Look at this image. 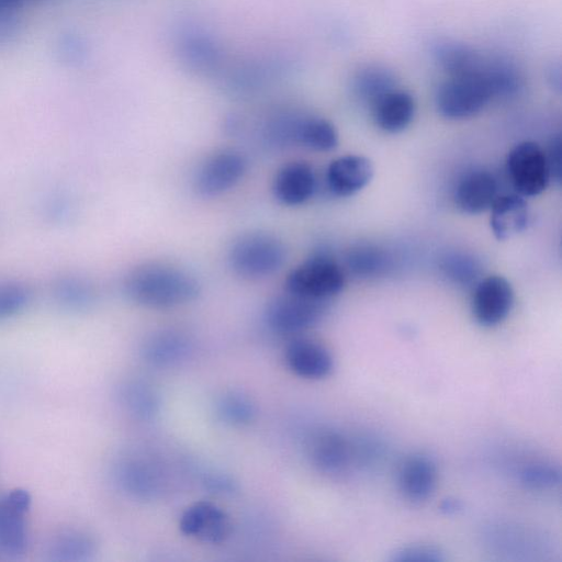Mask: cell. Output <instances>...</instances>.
Returning a JSON list of instances; mask_svg holds the SVG:
<instances>
[{
	"label": "cell",
	"instance_id": "1",
	"mask_svg": "<svg viewBox=\"0 0 562 562\" xmlns=\"http://www.w3.org/2000/svg\"><path fill=\"white\" fill-rule=\"evenodd\" d=\"M124 288L131 301L154 310L186 305L200 293L199 281L191 272L160 262L144 263L132 270Z\"/></svg>",
	"mask_w": 562,
	"mask_h": 562
},
{
	"label": "cell",
	"instance_id": "2",
	"mask_svg": "<svg viewBox=\"0 0 562 562\" xmlns=\"http://www.w3.org/2000/svg\"><path fill=\"white\" fill-rule=\"evenodd\" d=\"M285 255V247L278 237L255 232L244 234L233 243L228 251V262L238 276L259 279L278 271Z\"/></svg>",
	"mask_w": 562,
	"mask_h": 562
},
{
	"label": "cell",
	"instance_id": "3",
	"mask_svg": "<svg viewBox=\"0 0 562 562\" xmlns=\"http://www.w3.org/2000/svg\"><path fill=\"white\" fill-rule=\"evenodd\" d=\"M285 291L308 299L330 301L345 285L340 266L326 254H315L286 277Z\"/></svg>",
	"mask_w": 562,
	"mask_h": 562
},
{
	"label": "cell",
	"instance_id": "4",
	"mask_svg": "<svg viewBox=\"0 0 562 562\" xmlns=\"http://www.w3.org/2000/svg\"><path fill=\"white\" fill-rule=\"evenodd\" d=\"M329 302L308 299L285 291L267 304L265 322L276 334H301L324 318Z\"/></svg>",
	"mask_w": 562,
	"mask_h": 562
},
{
	"label": "cell",
	"instance_id": "5",
	"mask_svg": "<svg viewBox=\"0 0 562 562\" xmlns=\"http://www.w3.org/2000/svg\"><path fill=\"white\" fill-rule=\"evenodd\" d=\"M492 99L484 76H453L439 86L436 106L442 116L461 120L479 113Z\"/></svg>",
	"mask_w": 562,
	"mask_h": 562
},
{
	"label": "cell",
	"instance_id": "6",
	"mask_svg": "<svg viewBox=\"0 0 562 562\" xmlns=\"http://www.w3.org/2000/svg\"><path fill=\"white\" fill-rule=\"evenodd\" d=\"M272 136L279 145H301L327 151L338 144L335 126L326 119L293 112L280 113L272 125Z\"/></svg>",
	"mask_w": 562,
	"mask_h": 562
},
{
	"label": "cell",
	"instance_id": "7",
	"mask_svg": "<svg viewBox=\"0 0 562 562\" xmlns=\"http://www.w3.org/2000/svg\"><path fill=\"white\" fill-rule=\"evenodd\" d=\"M506 169L513 187L522 196L540 194L551 179L546 151L535 142L517 144L507 156Z\"/></svg>",
	"mask_w": 562,
	"mask_h": 562
},
{
	"label": "cell",
	"instance_id": "8",
	"mask_svg": "<svg viewBox=\"0 0 562 562\" xmlns=\"http://www.w3.org/2000/svg\"><path fill=\"white\" fill-rule=\"evenodd\" d=\"M32 504L31 494L14 488L0 498V549L7 554L24 553L29 543L25 515Z\"/></svg>",
	"mask_w": 562,
	"mask_h": 562
},
{
	"label": "cell",
	"instance_id": "9",
	"mask_svg": "<svg viewBox=\"0 0 562 562\" xmlns=\"http://www.w3.org/2000/svg\"><path fill=\"white\" fill-rule=\"evenodd\" d=\"M246 171V160L235 150H222L209 157L199 168L194 186L204 196L220 195L235 187Z\"/></svg>",
	"mask_w": 562,
	"mask_h": 562
},
{
	"label": "cell",
	"instance_id": "10",
	"mask_svg": "<svg viewBox=\"0 0 562 562\" xmlns=\"http://www.w3.org/2000/svg\"><path fill=\"white\" fill-rule=\"evenodd\" d=\"M514 304L510 283L501 276H490L475 284L472 296V313L475 321L486 327L503 322Z\"/></svg>",
	"mask_w": 562,
	"mask_h": 562
},
{
	"label": "cell",
	"instance_id": "11",
	"mask_svg": "<svg viewBox=\"0 0 562 562\" xmlns=\"http://www.w3.org/2000/svg\"><path fill=\"white\" fill-rule=\"evenodd\" d=\"M181 532L204 543L225 541L232 531L228 515L217 505L199 502L189 506L179 520Z\"/></svg>",
	"mask_w": 562,
	"mask_h": 562
},
{
	"label": "cell",
	"instance_id": "12",
	"mask_svg": "<svg viewBox=\"0 0 562 562\" xmlns=\"http://www.w3.org/2000/svg\"><path fill=\"white\" fill-rule=\"evenodd\" d=\"M284 360L294 374L310 380L326 378L334 369V358L327 347L305 337H296L288 344Z\"/></svg>",
	"mask_w": 562,
	"mask_h": 562
},
{
	"label": "cell",
	"instance_id": "13",
	"mask_svg": "<svg viewBox=\"0 0 562 562\" xmlns=\"http://www.w3.org/2000/svg\"><path fill=\"white\" fill-rule=\"evenodd\" d=\"M372 177L373 166L368 158L346 155L334 159L328 165L325 181L331 194L350 196L362 190Z\"/></svg>",
	"mask_w": 562,
	"mask_h": 562
},
{
	"label": "cell",
	"instance_id": "14",
	"mask_svg": "<svg viewBox=\"0 0 562 562\" xmlns=\"http://www.w3.org/2000/svg\"><path fill=\"white\" fill-rule=\"evenodd\" d=\"M316 190V176L305 161H291L281 167L272 182L274 198L284 205H300Z\"/></svg>",
	"mask_w": 562,
	"mask_h": 562
},
{
	"label": "cell",
	"instance_id": "15",
	"mask_svg": "<svg viewBox=\"0 0 562 562\" xmlns=\"http://www.w3.org/2000/svg\"><path fill=\"white\" fill-rule=\"evenodd\" d=\"M192 342L180 330L160 329L145 338L140 356L145 362L158 368H168L188 359Z\"/></svg>",
	"mask_w": 562,
	"mask_h": 562
},
{
	"label": "cell",
	"instance_id": "16",
	"mask_svg": "<svg viewBox=\"0 0 562 562\" xmlns=\"http://www.w3.org/2000/svg\"><path fill=\"white\" fill-rule=\"evenodd\" d=\"M114 477L121 490L139 501H154L162 492L159 472L139 459L120 462L115 467Z\"/></svg>",
	"mask_w": 562,
	"mask_h": 562
},
{
	"label": "cell",
	"instance_id": "17",
	"mask_svg": "<svg viewBox=\"0 0 562 562\" xmlns=\"http://www.w3.org/2000/svg\"><path fill=\"white\" fill-rule=\"evenodd\" d=\"M397 482L405 498L412 502H423L432 494L436 487V463L424 453H414L402 463Z\"/></svg>",
	"mask_w": 562,
	"mask_h": 562
},
{
	"label": "cell",
	"instance_id": "18",
	"mask_svg": "<svg viewBox=\"0 0 562 562\" xmlns=\"http://www.w3.org/2000/svg\"><path fill=\"white\" fill-rule=\"evenodd\" d=\"M495 177L483 169L465 173L458 182L454 199L460 210L469 214H477L491 207L497 198Z\"/></svg>",
	"mask_w": 562,
	"mask_h": 562
},
{
	"label": "cell",
	"instance_id": "19",
	"mask_svg": "<svg viewBox=\"0 0 562 562\" xmlns=\"http://www.w3.org/2000/svg\"><path fill=\"white\" fill-rule=\"evenodd\" d=\"M435 57L440 67L453 76H484L492 61L473 47L458 42H442L435 48Z\"/></svg>",
	"mask_w": 562,
	"mask_h": 562
},
{
	"label": "cell",
	"instance_id": "20",
	"mask_svg": "<svg viewBox=\"0 0 562 562\" xmlns=\"http://www.w3.org/2000/svg\"><path fill=\"white\" fill-rule=\"evenodd\" d=\"M490 210L491 228L499 240L521 233L529 223L528 204L520 194L497 195Z\"/></svg>",
	"mask_w": 562,
	"mask_h": 562
},
{
	"label": "cell",
	"instance_id": "21",
	"mask_svg": "<svg viewBox=\"0 0 562 562\" xmlns=\"http://www.w3.org/2000/svg\"><path fill=\"white\" fill-rule=\"evenodd\" d=\"M347 439L334 430L316 434L308 446L312 463L323 473L337 474L349 464L351 453Z\"/></svg>",
	"mask_w": 562,
	"mask_h": 562
},
{
	"label": "cell",
	"instance_id": "22",
	"mask_svg": "<svg viewBox=\"0 0 562 562\" xmlns=\"http://www.w3.org/2000/svg\"><path fill=\"white\" fill-rule=\"evenodd\" d=\"M375 124L389 133H398L406 128L415 114L413 97L403 90L393 89L371 105Z\"/></svg>",
	"mask_w": 562,
	"mask_h": 562
},
{
	"label": "cell",
	"instance_id": "23",
	"mask_svg": "<svg viewBox=\"0 0 562 562\" xmlns=\"http://www.w3.org/2000/svg\"><path fill=\"white\" fill-rule=\"evenodd\" d=\"M119 400L132 417L142 422L155 419L160 411L159 394L142 380L124 382L119 390Z\"/></svg>",
	"mask_w": 562,
	"mask_h": 562
},
{
	"label": "cell",
	"instance_id": "24",
	"mask_svg": "<svg viewBox=\"0 0 562 562\" xmlns=\"http://www.w3.org/2000/svg\"><path fill=\"white\" fill-rule=\"evenodd\" d=\"M95 553V541L81 530H67L56 536L49 544L48 555L58 562H82Z\"/></svg>",
	"mask_w": 562,
	"mask_h": 562
},
{
	"label": "cell",
	"instance_id": "25",
	"mask_svg": "<svg viewBox=\"0 0 562 562\" xmlns=\"http://www.w3.org/2000/svg\"><path fill=\"white\" fill-rule=\"evenodd\" d=\"M395 89V77L381 66L361 68L352 80L355 94L370 106L383 94Z\"/></svg>",
	"mask_w": 562,
	"mask_h": 562
},
{
	"label": "cell",
	"instance_id": "26",
	"mask_svg": "<svg viewBox=\"0 0 562 562\" xmlns=\"http://www.w3.org/2000/svg\"><path fill=\"white\" fill-rule=\"evenodd\" d=\"M217 418L229 426L243 427L251 424L257 416L255 402L240 391H226L215 402Z\"/></svg>",
	"mask_w": 562,
	"mask_h": 562
},
{
	"label": "cell",
	"instance_id": "27",
	"mask_svg": "<svg viewBox=\"0 0 562 562\" xmlns=\"http://www.w3.org/2000/svg\"><path fill=\"white\" fill-rule=\"evenodd\" d=\"M346 261L348 268L360 277L380 276L391 266L389 254L370 245L358 246L349 250Z\"/></svg>",
	"mask_w": 562,
	"mask_h": 562
},
{
	"label": "cell",
	"instance_id": "28",
	"mask_svg": "<svg viewBox=\"0 0 562 562\" xmlns=\"http://www.w3.org/2000/svg\"><path fill=\"white\" fill-rule=\"evenodd\" d=\"M440 268L448 279L460 285L472 284L481 272L476 258L459 251L445 255L441 258Z\"/></svg>",
	"mask_w": 562,
	"mask_h": 562
},
{
	"label": "cell",
	"instance_id": "29",
	"mask_svg": "<svg viewBox=\"0 0 562 562\" xmlns=\"http://www.w3.org/2000/svg\"><path fill=\"white\" fill-rule=\"evenodd\" d=\"M520 477L522 483L531 488H548L560 483L561 472L552 464L536 463L526 467Z\"/></svg>",
	"mask_w": 562,
	"mask_h": 562
},
{
	"label": "cell",
	"instance_id": "30",
	"mask_svg": "<svg viewBox=\"0 0 562 562\" xmlns=\"http://www.w3.org/2000/svg\"><path fill=\"white\" fill-rule=\"evenodd\" d=\"M393 562H440L443 552L430 544H413L395 550L391 555Z\"/></svg>",
	"mask_w": 562,
	"mask_h": 562
},
{
	"label": "cell",
	"instance_id": "31",
	"mask_svg": "<svg viewBox=\"0 0 562 562\" xmlns=\"http://www.w3.org/2000/svg\"><path fill=\"white\" fill-rule=\"evenodd\" d=\"M203 484L210 492L218 494H232L237 490L236 482L231 476L218 472L205 474Z\"/></svg>",
	"mask_w": 562,
	"mask_h": 562
},
{
	"label": "cell",
	"instance_id": "32",
	"mask_svg": "<svg viewBox=\"0 0 562 562\" xmlns=\"http://www.w3.org/2000/svg\"><path fill=\"white\" fill-rule=\"evenodd\" d=\"M186 54L194 61L205 63L214 55V48L209 41L192 38L186 43Z\"/></svg>",
	"mask_w": 562,
	"mask_h": 562
},
{
	"label": "cell",
	"instance_id": "33",
	"mask_svg": "<svg viewBox=\"0 0 562 562\" xmlns=\"http://www.w3.org/2000/svg\"><path fill=\"white\" fill-rule=\"evenodd\" d=\"M550 177L560 182L561 179V138L555 136L549 144L546 153Z\"/></svg>",
	"mask_w": 562,
	"mask_h": 562
},
{
	"label": "cell",
	"instance_id": "34",
	"mask_svg": "<svg viewBox=\"0 0 562 562\" xmlns=\"http://www.w3.org/2000/svg\"><path fill=\"white\" fill-rule=\"evenodd\" d=\"M36 0H0V25H10L15 14Z\"/></svg>",
	"mask_w": 562,
	"mask_h": 562
},
{
	"label": "cell",
	"instance_id": "35",
	"mask_svg": "<svg viewBox=\"0 0 562 562\" xmlns=\"http://www.w3.org/2000/svg\"><path fill=\"white\" fill-rule=\"evenodd\" d=\"M461 509V503L454 498L445 499L441 504V512L445 514H454Z\"/></svg>",
	"mask_w": 562,
	"mask_h": 562
}]
</instances>
